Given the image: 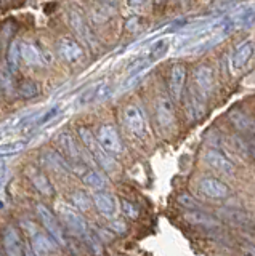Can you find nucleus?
I'll use <instances>...</instances> for the list:
<instances>
[{
    "mask_svg": "<svg viewBox=\"0 0 255 256\" xmlns=\"http://www.w3.org/2000/svg\"><path fill=\"white\" fill-rule=\"evenodd\" d=\"M242 252L245 253V256H255V246L253 245H249V244H245L242 246Z\"/></svg>",
    "mask_w": 255,
    "mask_h": 256,
    "instance_id": "37",
    "label": "nucleus"
},
{
    "mask_svg": "<svg viewBox=\"0 0 255 256\" xmlns=\"http://www.w3.org/2000/svg\"><path fill=\"white\" fill-rule=\"evenodd\" d=\"M31 181H33V184L36 186V189L39 192H42L44 196H52L53 194V188L50 181L47 180V176L42 173V172H36L34 168H31V172H28Z\"/></svg>",
    "mask_w": 255,
    "mask_h": 256,
    "instance_id": "21",
    "label": "nucleus"
},
{
    "mask_svg": "<svg viewBox=\"0 0 255 256\" xmlns=\"http://www.w3.org/2000/svg\"><path fill=\"white\" fill-rule=\"evenodd\" d=\"M37 214H39V220L42 221L44 228L50 234V237L57 240L60 245H65L66 244V237H65V232H63L60 221L57 220V216H55L49 210V208H47L45 205H42V204L37 205Z\"/></svg>",
    "mask_w": 255,
    "mask_h": 256,
    "instance_id": "2",
    "label": "nucleus"
},
{
    "mask_svg": "<svg viewBox=\"0 0 255 256\" xmlns=\"http://www.w3.org/2000/svg\"><path fill=\"white\" fill-rule=\"evenodd\" d=\"M231 122L234 124V126L237 128V130H241V132H255L253 130V122L252 120L247 117L245 114H242L241 110H234V112H231Z\"/></svg>",
    "mask_w": 255,
    "mask_h": 256,
    "instance_id": "27",
    "label": "nucleus"
},
{
    "mask_svg": "<svg viewBox=\"0 0 255 256\" xmlns=\"http://www.w3.org/2000/svg\"><path fill=\"white\" fill-rule=\"evenodd\" d=\"M156 118L161 128H170L175 124V112L172 101L167 98H161L156 104Z\"/></svg>",
    "mask_w": 255,
    "mask_h": 256,
    "instance_id": "16",
    "label": "nucleus"
},
{
    "mask_svg": "<svg viewBox=\"0 0 255 256\" xmlns=\"http://www.w3.org/2000/svg\"><path fill=\"white\" fill-rule=\"evenodd\" d=\"M113 226H114L117 230H121V232H124V230H125V226H124V224H121V222H114Z\"/></svg>",
    "mask_w": 255,
    "mask_h": 256,
    "instance_id": "42",
    "label": "nucleus"
},
{
    "mask_svg": "<svg viewBox=\"0 0 255 256\" xmlns=\"http://www.w3.org/2000/svg\"><path fill=\"white\" fill-rule=\"evenodd\" d=\"M185 220L189 224H197V226H204V228H217L218 226V221L215 220L213 216L207 214L204 212H199V210L188 212L185 214Z\"/></svg>",
    "mask_w": 255,
    "mask_h": 256,
    "instance_id": "20",
    "label": "nucleus"
},
{
    "mask_svg": "<svg viewBox=\"0 0 255 256\" xmlns=\"http://www.w3.org/2000/svg\"><path fill=\"white\" fill-rule=\"evenodd\" d=\"M58 53L69 64H77L84 60V50L79 42L69 37H61L58 42Z\"/></svg>",
    "mask_w": 255,
    "mask_h": 256,
    "instance_id": "9",
    "label": "nucleus"
},
{
    "mask_svg": "<svg viewBox=\"0 0 255 256\" xmlns=\"http://www.w3.org/2000/svg\"><path fill=\"white\" fill-rule=\"evenodd\" d=\"M101 4H105V5H108V6H116V0H100Z\"/></svg>",
    "mask_w": 255,
    "mask_h": 256,
    "instance_id": "41",
    "label": "nucleus"
},
{
    "mask_svg": "<svg viewBox=\"0 0 255 256\" xmlns=\"http://www.w3.org/2000/svg\"><path fill=\"white\" fill-rule=\"evenodd\" d=\"M97 140L100 146L105 149L108 154H121L122 152V142L119 138V133L116 126L113 125H101L97 133Z\"/></svg>",
    "mask_w": 255,
    "mask_h": 256,
    "instance_id": "4",
    "label": "nucleus"
},
{
    "mask_svg": "<svg viewBox=\"0 0 255 256\" xmlns=\"http://www.w3.org/2000/svg\"><path fill=\"white\" fill-rule=\"evenodd\" d=\"M205 160L213 170H217L220 173H225V174H233L236 166L231 160L223 154L221 150L218 149H209L205 152Z\"/></svg>",
    "mask_w": 255,
    "mask_h": 256,
    "instance_id": "11",
    "label": "nucleus"
},
{
    "mask_svg": "<svg viewBox=\"0 0 255 256\" xmlns=\"http://www.w3.org/2000/svg\"><path fill=\"white\" fill-rule=\"evenodd\" d=\"M0 88L5 94H12L15 90V84H13V77L12 72L9 69H0Z\"/></svg>",
    "mask_w": 255,
    "mask_h": 256,
    "instance_id": "31",
    "label": "nucleus"
},
{
    "mask_svg": "<svg viewBox=\"0 0 255 256\" xmlns=\"http://www.w3.org/2000/svg\"><path fill=\"white\" fill-rule=\"evenodd\" d=\"M58 212L61 214L63 221H65L66 226L76 232L77 236H85L87 234V224L84 221V218L79 214L77 210H74L73 206L65 205V204H58Z\"/></svg>",
    "mask_w": 255,
    "mask_h": 256,
    "instance_id": "8",
    "label": "nucleus"
},
{
    "mask_svg": "<svg viewBox=\"0 0 255 256\" xmlns=\"http://www.w3.org/2000/svg\"><path fill=\"white\" fill-rule=\"evenodd\" d=\"M82 181H84L89 188L97 189V190H100V189H103V188L106 186L105 178H103V176H101L98 172H95V170H87V172L82 174Z\"/></svg>",
    "mask_w": 255,
    "mask_h": 256,
    "instance_id": "28",
    "label": "nucleus"
},
{
    "mask_svg": "<svg viewBox=\"0 0 255 256\" xmlns=\"http://www.w3.org/2000/svg\"><path fill=\"white\" fill-rule=\"evenodd\" d=\"M253 44L249 42V40H245V42H242L241 45H239L236 48V52L233 53V56H231V66H233L234 70H239L242 69L247 62H249V60L252 58L253 54Z\"/></svg>",
    "mask_w": 255,
    "mask_h": 256,
    "instance_id": "17",
    "label": "nucleus"
},
{
    "mask_svg": "<svg viewBox=\"0 0 255 256\" xmlns=\"http://www.w3.org/2000/svg\"><path fill=\"white\" fill-rule=\"evenodd\" d=\"M18 93H20L21 98L33 100V98H36V96H39V93H41V88H39V85L36 82H33V80H25V82L20 84Z\"/></svg>",
    "mask_w": 255,
    "mask_h": 256,
    "instance_id": "29",
    "label": "nucleus"
},
{
    "mask_svg": "<svg viewBox=\"0 0 255 256\" xmlns=\"http://www.w3.org/2000/svg\"><path fill=\"white\" fill-rule=\"evenodd\" d=\"M20 61H21V44L18 40H13L9 46V52H7V66H9V70L17 72L20 68Z\"/></svg>",
    "mask_w": 255,
    "mask_h": 256,
    "instance_id": "22",
    "label": "nucleus"
},
{
    "mask_svg": "<svg viewBox=\"0 0 255 256\" xmlns=\"http://www.w3.org/2000/svg\"><path fill=\"white\" fill-rule=\"evenodd\" d=\"M21 60L29 66H42L45 62L52 61V56L49 52L42 50L33 42H23L21 44Z\"/></svg>",
    "mask_w": 255,
    "mask_h": 256,
    "instance_id": "7",
    "label": "nucleus"
},
{
    "mask_svg": "<svg viewBox=\"0 0 255 256\" xmlns=\"http://www.w3.org/2000/svg\"><path fill=\"white\" fill-rule=\"evenodd\" d=\"M146 2H148V0H129V5L132 8H141Z\"/></svg>",
    "mask_w": 255,
    "mask_h": 256,
    "instance_id": "38",
    "label": "nucleus"
},
{
    "mask_svg": "<svg viewBox=\"0 0 255 256\" xmlns=\"http://www.w3.org/2000/svg\"><path fill=\"white\" fill-rule=\"evenodd\" d=\"M180 204H183L185 206H188V208H196L197 206V202L193 198V197H189V196H186V194H181L180 196Z\"/></svg>",
    "mask_w": 255,
    "mask_h": 256,
    "instance_id": "34",
    "label": "nucleus"
},
{
    "mask_svg": "<svg viewBox=\"0 0 255 256\" xmlns=\"http://www.w3.org/2000/svg\"><path fill=\"white\" fill-rule=\"evenodd\" d=\"M4 29H5V32L4 30L0 32V42H2V45L7 42V40H9V37L12 36V32H13V28L10 26V24H5Z\"/></svg>",
    "mask_w": 255,
    "mask_h": 256,
    "instance_id": "36",
    "label": "nucleus"
},
{
    "mask_svg": "<svg viewBox=\"0 0 255 256\" xmlns=\"http://www.w3.org/2000/svg\"><path fill=\"white\" fill-rule=\"evenodd\" d=\"M199 190L205 197L210 198H225L229 196V188L217 178H204L199 181Z\"/></svg>",
    "mask_w": 255,
    "mask_h": 256,
    "instance_id": "12",
    "label": "nucleus"
},
{
    "mask_svg": "<svg viewBox=\"0 0 255 256\" xmlns=\"http://www.w3.org/2000/svg\"><path fill=\"white\" fill-rule=\"evenodd\" d=\"M111 93H113V90H111L109 84L98 82L81 93V96L77 98V104L79 106H90V104H95V102H101L108 100Z\"/></svg>",
    "mask_w": 255,
    "mask_h": 256,
    "instance_id": "5",
    "label": "nucleus"
},
{
    "mask_svg": "<svg viewBox=\"0 0 255 256\" xmlns=\"http://www.w3.org/2000/svg\"><path fill=\"white\" fill-rule=\"evenodd\" d=\"M140 24H141V20H140V18H137V16H133L132 20L127 21L125 26H127V29H129V30L135 32V30H138V29H140Z\"/></svg>",
    "mask_w": 255,
    "mask_h": 256,
    "instance_id": "35",
    "label": "nucleus"
},
{
    "mask_svg": "<svg viewBox=\"0 0 255 256\" xmlns=\"http://www.w3.org/2000/svg\"><path fill=\"white\" fill-rule=\"evenodd\" d=\"M23 256H37L33 250V246L31 245H25V250H23Z\"/></svg>",
    "mask_w": 255,
    "mask_h": 256,
    "instance_id": "39",
    "label": "nucleus"
},
{
    "mask_svg": "<svg viewBox=\"0 0 255 256\" xmlns=\"http://www.w3.org/2000/svg\"><path fill=\"white\" fill-rule=\"evenodd\" d=\"M186 82V68L183 64H175L169 74V92L175 101H180Z\"/></svg>",
    "mask_w": 255,
    "mask_h": 256,
    "instance_id": "10",
    "label": "nucleus"
},
{
    "mask_svg": "<svg viewBox=\"0 0 255 256\" xmlns=\"http://www.w3.org/2000/svg\"><path fill=\"white\" fill-rule=\"evenodd\" d=\"M44 156L47 158V162H49L52 166H55V170H60V172H65V173L73 172V165H71L65 157L57 154L55 150H45Z\"/></svg>",
    "mask_w": 255,
    "mask_h": 256,
    "instance_id": "23",
    "label": "nucleus"
},
{
    "mask_svg": "<svg viewBox=\"0 0 255 256\" xmlns=\"http://www.w3.org/2000/svg\"><path fill=\"white\" fill-rule=\"evenodd\" d=\"M79 136H81V141L82 144L90 150V154L95 157L97 160V164L105 168L106 172H114L117 168V164L114 162V158L111 157L108 152L100 146V142L97 140V136H93V133L89 130V128L85 126H81L79 128Z\"/></svg>",
    "mask_w": 255,
    "mask_h": 256,
    "instance_id": "1",
    "label": "nucleus"
},
{
    "mask_svg": "<svg viewBox=\"0 0 255 256\" xmlns=\"http://www.w3.org/2000/svg\"><path fill=\"white\" fill-rule=\"evenodd\" d=\"M5 174H7V165L4 164V160L0 158V181L5 178Z\"/></svg>",
    "mask_w": 255,
    "mask_h": 256,
    "instance_id": "40",
    "label": "nucleus"
},
{
    "mask_svg": "<svg viewBox=\"0 0 255 256\" xmlns=\"http://www.w3.org/2000/svg\"><path fill=\"white\" fill-rule=\"evenodd\" d=\"M73 204H74L76 208H79V210L85 212V210H89V208H90L92 200L89 198V196L84 194V192L77 190V192H74V194H73Z\"/></svg>",
    "mask_w": 255,
    "mask_h": 256,
    "instance_id": "32",
    "label": "nucleus"
},
{
    "mask_svg": "<svg viewBox=\"0 0 255 256\" xmlns=\"http://www.w3.org/2000/svg\"><path fill=\"white\" fill-rule=\"evenodd\" d=\"M124 122L127 125V128L130 130L132 134L135 136H145L146 133V122H145V116L138 106L135 104H129L124 109Z\"/></svg>",
    "mask_w": 255,
    "mask_h": 256,
    "instance_id": "6",
    "label": "nucleus"
},
{
    "mask_svg": "<svg viewBox=\"0 0 255 256\" xmlns=\"http://www.w3.org/2000/svg\"><path fill=\"white\" fill-rule=\"evenodd\" d=\"M68 21L71 24V28L76 30V34L81 38H84V42H87L90 46H95V37L92 34L89 24L85 22L84 16L81 13H79L77 10H71L68 14Z\"/></svg>",
    "mask_w": 255,
    "mask_h": 256,
    "instance_id": "13",
    "label": "nucleus"
},
{
    "mask_svg": "<svg viewBox=\"0 0 255 256\" xmlns=\"http://www.w3.org/2000/svg\"><path fill=\"white\" fill-rule=\"evenodd\" d=\"M2 208H4V202H2V200H0V210H2Z\"/></svg>",
    "mask_w": 255,
    "mask_h": 256,
    "instance_id": "46",
    "label": "nucleus"
},
{
    "mask_svg": "<svg viewBox=\"0 0 255 256\" xmlns=\"http://www.w3.org/2000/svg\"><path fill=\"white\" fill-rule=\"evenodd\" d=\"M193 77H194V84L197 86L199 93H202V94L212 93V90H213V70H212V68L205 66V64L197 66Z\"/></svg>",
    "mask_w": 255,
    "mask_h": 256,
    "instance_id": "15",
    "label": "nucleus"
},
{
    "mask_svg": "<svg viewBox=\"0 0 255 256\" xmlns=\"http://www.w3.org/2000/svg\"><path fill=\"white\" fill-rule=\"evenodd\" d=\"M178 2H180V4H181L183 6H186V5H188V2H189V0H178Z\"/></svg>",
    "mask_w": 255,
    "mask_h": 256,
    "instance_id": "44",
    "label": "nucleus"
},
{
    "mask_svg": "<svg viewBox=\"0 0 255 256\" xmlns=\"http://www.w3.org/2000/svg\"><path fill=\"white\" fill-rule=\"evenodd\" d=\"M4 248L7 256H23L25 245L21 242V237L18 234L17 228L7 226L4 230Z\"/></svg>",
    "mask_w": 255,
    "mask_h": 256,
    "instance_id": "14",
    "label": "nucleus"
},
{
    "mask_svg": "<svg viewBox=\"0 0 255 256\" xmlns=\"http://www.w3.org/2000/svg\"><path fill=\"white\" fill-rule=\"evenodd\" d=\"M186 112H188V116L193 120H197V118L202 117V114H204V102L201 100V96H197L196 93H191L189 101L186 104Z\"/></svg>",
    "mask_w": 255,
    "mask_h": 256,
    "instance_id": "25",
    "label": "nucleus"
},
{
    "mask_svg": "<svg viewBox=\"0 0 255 256\" xmlns=\"http://www.w3.org/2000/svg\"><path fill=\"white\" fill-rule=\"evenodd\" d=\"M221 4H234V2H241V0H220Z\"/></svg>",
    "mask_w": 255,
    "mask_h": 256,
    "instance_id": "43",
    "label": "nucleus"
},
{
    "mask_svg": "<svg viewBox=\"0 0 255 256\" xmlns=\"http://www.w3.org/2000/svg\"><path fill=\"white\" fill-rule=\"evenodd\" d=\"M25 148H26V141L25 140L0 142V157L17 156V154H20L21 150H25Z\"/></svg>",
    "mask_w": 255,
    "mask_h": 256,
    "instance_id": "26",
    "label": "nucleus"
},
{
    "mask_svg": "<svg viewBox=\"0 0 255 256\" xmlns=\"http://www.w3.org/2000/svg\"><path fill=\"white\" fill-rule=\"evenodd\" d=\"M58 114H60V106H53V108H50L49 110H47L44 116H41L37 120H34V122L31 124V125H28V128H29V130H34V128L45 126L47 124H50Z\"/></svg>",
    "mask_w": 255,
    "mask_h": 256,
    "instance_id": "30",
    "label": "nucleus"
},
{
    "mask_svg": "<svg viewBox=\"0 0 255 256\" xmlns=\"http://www.w3.org/2000/svg\"><path fill=\"white\" fill-rule=\"evenodd\" d=\"M31 246L37 256H60L58 242L55 238L34 229L31 234Z\"/></svg>",
    "mask_w": 255,
    "mask_h": 256,
    "instance_id": "3",
    "label": "nucleus"
},
{
    "mask_svg": "<svg viewBox=\"0 0 255 256\" xmlns=\"http://www.w3.org/2000/svg\"><path fill=\"white\" fill-rule=\"evenodd\" d=\"M0 256H2V254H0Z\"/></svg>",
    "mask_w": 255,
    "mask_h": 256,
    "instance_id": "48",
    "label": "nucleus"
},
{
    "mask_svg": "<svg viewBox=\"0 0 255 256\" xmlns=\"http://www.w3.org/2000/svg\"><path fill=\"white\" fill-rule=\"evenodd\" d=\"M93 204L103 216H113L116 213V200L108 192H97L93 196Z\"/></svg>",
    "mask_w": 255,
    "mask_h": 256,
    "instance_id": "18",
    "label": "nucleus"
},
{
    "mask_svg": "<svg viewBox=\"0 0 255 256\" xmlns=\"http://www.w3.org/2000/svg\"><path fill=\"white\" fill-rule=\"evenodd\" d=\"M122 210L127 216H129V218H137L138 216V210L135 208V205L127 202V200H122Z\"/></svg>",
    "mask_w": 255,
    "mask_h": 256,
    "instance_id": "33",
    "label": "nucleus"
},
{
    "mask_svg": "<svg viewBox=\"0 0 255 256\" xmlns=\"http://www.w3.org/2000/svg\"><path fill=\"white\" fill-rule=\"evenodd\" d=\"M57 142H58L60 149L63 150V154H65L66 157H69L71 160H74V162H77L79 160V149H77V144L73 140V136H71L68 132H61L57 136Z\"/></svg>",
    "mask_w": 255,
    "mask_h": 256,
    "instance_id": "19",
    "label": "nucleus"
},
{
    "mask_svg": "<svg viewBox=\"0 0 255 256\" xmlns=\"http://www.w3.org/2000/svg\"><path fill=\"white\" fill-rule=\"evenodd\" d=\"M154 2H156L157 5H161V4H164V2H165V0H154Z\"/></svg>",
    "mask_w": 255,
    "mask_h": 256,
    "instance_id": "45",
    "label": "nucleus"
},
{
    "mask_svg": "<svg viewBox=\"0 0 255 256\" xmlns=\"http://www.w3.org/2000/svg\"><path fill=\"white\" fill-rule=\"evenodd\" d=\"M0 188H2V181H0Z\"/></svg>",
    "mask_w": 255,
    "mask_h": 256,
    "instance_id": "47",
    "label": "nucleus"
},
{
    "mask_svg": "<svg viewBox=\"0 0 255 256\" xmlns=\"http://www.w3.org/2000/svg\"><path fill=\"white\" fill-rule=\"evenodd\" d=\"M169 46H170V42L169 38H161L157 40V42L153 44V46L149 48V54H148V61L149 62H154L157 60H161L165 56V53L169 52Z\"/></svg>",
    "mask_w": 255,
    "mask_h": 256,
    "instance_id": "24",
    "label": "nucleus"
}]
</instances>
